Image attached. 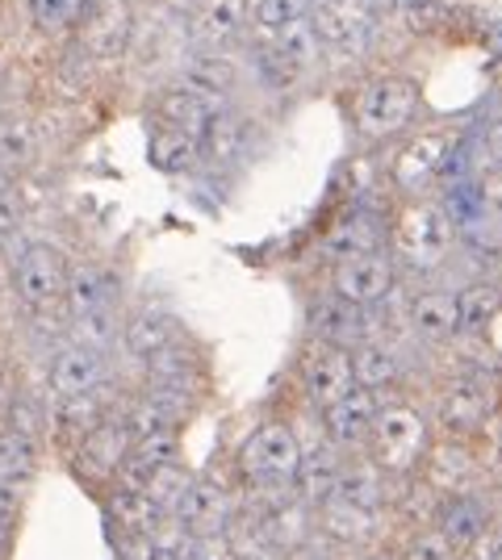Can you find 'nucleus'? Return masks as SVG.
<instances>
[{"mask_svg": "<svg viewBox=\"0 0 502 560\" xmlns=\"http://www.w3.org/2000/svg\"><path fill=\"white\" fill-rule=\"evenodd\" d=\"M68 259L50 243H25L9 268V289L13 302L25 310V318H47V314H68L63 310V289H68Z\"/></svg>", "mask_w": 502, "mask_h": 560, "instance_id": "nucleus-6", "label": "nucleus"}, {"mask_svg": "<svg viewBox=\"0 0 502 560\" xmlns=\"http://www.w3.org/2000/svg\"><path fill=\"white\" fill-rule=\"evenodd\" d=\"M481 477L478 456L465 440H440L431 447L428 465H423V486L435 498H453V493H469L474 481Z\"/></svg>", "mask_w": 502, "mask_h": 560, "instance_id": "nucleus-24", "label": "nucleus"}, {"mask_svg": "<svg viewBox=\"0 0 502 560\" xmlns=\"http://www.w3.org/2000/svg\"><path fill=\"white\" fill-rule=\"evenodd\" d=\"M180 339H185V327L167 305H139L121 318V351L139 364H147L151 355H160Z\"/></svg>", "mask_w": 502, "mask_h": 560, "instance_id": "nucleus-21", "label": "nucleus"}, {"mask_svg": "<svg viewBox=\"0 0 502 560\" xmlns=\"http://www.w3.org/2000/svg\"><path fill=\"white\" fill-rule=\"evenodd\" d=\"M502 410V381L490 369H460L453 373L431 401V422L444 431V440H469Z\"/></svg>", "mask_w": 502, "mask_h": 560, "instance_id": "nucleus-3", "label": "nucleus"}, {"mask_svg": "<svg viewBox=\"0 0 502 560\" xmlns=\"http://www.w3.org/2000/svg\"><path fill=\"white\" fill-rule=\"evenodd\" d=\"M189 481H192V468L185 465V460H176V465H164L160 472H151V481L143 486V493L151 498V506L160 511L164 523L176 514L180 498H185V490H189Z\"/></svg>", "mask_w": 502, "mask_h": 560, "instance_id": "nucleus-39", "label": "nucleus"}, {"mask_svg": "<svg viewBox=\"0 0 502 560\" xmlns=\"http://www.w3.org/2000/svg\"><path fill=\"white\" fill-rule=\"evenodd\" d=\"M264 43L277 50V55H281V59H285L289 68L297 71L302 80H311L314 71H318V63H323V55H327L323 38H318V25H314V18H302V22L285 25L281 34H268Z\"/></svg>", "mask_w": 502, "mask_h": 560, "instance_id": "nucleus-33", "label": "nucleus"}, {"mask_svg": "<svg viewBox=\"0 0 502 560\" xmlns=\"http://www.w3.org/2000/svg\"><path fill=\"white\" fill-rule=\"evenodd\" d=\"M135 4L130 0H93L84 4V18L75 25V47L93 63H114L126 50H135Z\"/></svg>", "mask_w": 502, "mask_h": 560, "instance_id": "nucleus-8", "label": "nucleus"}, {"mask_svg": "<svg viewBox=\"0 0 502 560\" xmlns=\"http://www.w3.org/2000/svg\"><path fill=\"white\" fill-rule=\"evenodd\" d=\"M474 185H478V197H481V210H486V218L502 226V172H486V176H478Z\"/></svg>", "mask_w": 502, "mask_h": 560, "instance_id": "nucleus-46", "label": "nucleus"}, {"mask_svg": "<svg viewBox=\"0 0 502 560\" xmlns=\"http://www.w3.org/2000/svg\"><path fill=\"white\" fill-rule=\"evenodd\" d=\"M339 472H343V452H335L331 444H318V452H306V456H302V468H297V477H293V498L318 514L323 506L335 502V493H339Z\"/></svg>", "mask_w": 502, "mask_h": 560, "instance_id": "nucleus-29", "label": "nucleus"}, {"mask_svg": "<svg viewBox=\"0 0 502 560\" xmlns=\"http://www.w3.org/2000/svg\"><path fill=\"white\" fill-rule=\"evenodd\" d=\"M407 327L419 343L444 348L453 343L460 327H456V293L448 289H423L407 302Z\"/></svg>", "mask_w": 502, "mask_h": 560, "instance_id": "nucleus-27", "label": "nucleus"}, {"mask_svg": "<svg viewBox=\"0 0 502 560\" xmlns=\"http://www.w3.org/2000/svg\"><path fill=\"white\" fill-rule=\"evenodd\" d=\"M373 252H389V218L369 206H352L323 238V256L331 264L373 256Z\"/></svg>", "mask_w": 502, "mask_h": 560, "instance_id": "nucleus-18", "label": "nucleus"}, {"mask_svg": "<svg viewBox=\"0 0 502 560\" xmlns=\"http://www.w3.org/2000/svg\"><path fill=\"white\" fill-rule=\"evenodd\" d=\"M130 447H135V435H130V427H126L118 410L114 419H105L93 435H84L72 447L75 472L89 477V481H101V486H114L121 465H126V456H130Z\"/></svg>", "mask_w": 502, "mask_h": 560, "instance_id": "nucleus-16", "label": "nucleus"}, {"mask_svg": "<svg viewBox=\"0 0 502 560\" xmlns=\"http://www.w3.org/2000/svg\"><path fill=\"white\" fill-rule=\"evenodd\" d=\"M25 493H30V486L25 481H13V477H0V518H17V511H22Z\"/></svg>", "mask_w": 502, "mask_h": 560, "instance_id": "nucleus-48", "label": "nucleus"}, {"mask_svg": "<svg viewBox=\"0 0 502 560\" xmlns=\"http://www.w3.org/2000/svg\"><path fill=\"white\" fill-rule=\"evenodd\" d=\"M222 105H210V101H201V96H192L189 89H180V84H172V89H160V93L151 96V121H160V126H172V130H185L189 139H206V130H210V121Z\"/></svg>", "mask_w": 502, "mask_h": 560, "instance_id": "nucleus-31", "label": "nucleus"}, {"mask_svg": "<svg viewBox=\"0 0 502 560\" xmlns=\"http://www.w3.org/2000/svg\"><path fill=\"white\" fill-rule=\"evenodd\" d=\"M9 401H13V394H9V385L0 381V419H4V410H9Z\"/></svg>", "mask_w": 502, "mask_h": 560, "instance_id": "nucleus-52", "label": "nucleus"}, {"mask_svg": "<svg viewBox=\"0 0 502 560\" xmlns=\"http://www.w3.org/2000/svg\"><path fill=\"white\" fill-rule=\"evenodd\" d=\"M481 151H486L490 172H502V121H494V126L481 135Z\"/></svg>", "mask_w": 502, "mask_h": 560, "instance_id": "nucleus-49", "label": "nucleus"}, {"mask_svg": "<svg viewBox=\"0 0 502 560\" xmlns=\"http://www.w3.org/2000/svg\"><path fill=\"white\" fill-rule=\"evenodd\" d=\"M499 472H502V444H499Z\"/></svg>", "mask_w": 502, "mask_h": 560, "instance_id": "nucleus-54", "label": "nucleus"}, {"mask_svg": "<svg viewBox=\"0 0 502 560\" xmlns=\"http://www.w3.org/2000/svg\"><path fill=\"white\" fill-rule=\"evenodd\" d=\"M419 84L410 75H373L352 96V130L360 142H389L419 117Z\"/></svg>", "mask_w": 502, "mask_h": 560, "instance_id": "nucleus-5", "label": "nucleus"}, {"mask_svg": "<svg viewBox=\"0 0 502 560\" xmlns=\"http://www.w3.org/2000/svg\"><path fill=\"white\" fill-rule=\"evenodd\" d=\"M394 486H398V481H389L364 452H357V456H343V472H339V493H335V502H343V506L364 511V514H385V506L394 502Z\"/></svg>", "mask_w": 502, "mask_h": 560, "instance_id": "nucleus-25", "label": "nucleus"}, {"mask_svg": "<svg viewBox=\"0 0 502 560\" xmlns=\"http://www.w3.org/2000/svg\"><path fill=\"white\" fill-rule=\"evenodd\" d=\"M121 302V277L101 264V259H80L68 268V289H63V310L68 318L96 314V310H118Z\"/></svg>", "mask_w": 502, "mask_h": 560, "instance_id": "nucleus-22", "label": "nucleus"}, {"mask_svg": "<svg viewBox=\"0 0 502 560\" xmlns=\"http://www.w3.org/2000/svg\"><path fill=\"white\" fill-rule=\"evenodd\" d=\"M167 523L176 532H185L192 544L197 539H222L231 536V527H235V498H231V490L218 477L192 472L189 490H185L180 506H176V514Z\"/></svg>", "mask_w": 502, "mask_h": 560, "instance_id": "nucleus-10", "label": "nucleus"}, {"mask_svg": "<svg viewBox=\"0 0 502 560\" xmlns=\"http://www.w3.org/2000/svg\"><path fill=\"white\" fill-rule=\"evenodd\" d=\"M382 518L385 514H364L343 502H331L318 511V536L335 539L343 548H373L382 539Z\"/></svg>", "mask_w": 502, "mask_h": 560, "instance_id": "nucleus-32", "label": "nucleus"}, {"mask_svg": "<svg viewBox=\"0 0 502 560\" xmlns=\"http://www.w3.org/2000/svg\"><path fill=\"white\" fill-rule=\"evenodd\" d=\"M105 518H109L118 544L155 539V532L164 527V518L151 506V498L143 490H126V486H109V493H105Z\"/></svg>", "mask_w": 502, "mask_h": 560, "instance_id": "nucleus-28", "label": "nucleus"}, {"mask_svg": "<svg viewBox=\"0 0 502 560\" xmlns=\"http://www.w3.org/2000/svg\"><path fill=\"white\" fill-rule=\"evenodd\" d=\"M456 147H460V135H456L453 126L419 130L415 139H407L398 147V155L389 164V185L398 188L407 201L428 197L431 188L448 176V167L456 160Z\"/></svg>", "mask_w": 502, "mask_h": 560, "instance_id": "nucleus-7", "label": "nucleus"}, {"mask_svg": "<svg viewBox=\"0 0 502 560\" xmlns=\"http://www.w3.org/2000/svg\"><path fill=\"white\" fill-rule=\"evenodd\" d=\"M398 560H460V552L435 527H415L410 539L402 544Z\"/></svg>", "mask_w": 502, "mask_h": 560, "instance_id": "nucleus-43", "label": "nucleus"}, {"mask_svg": "<svg viewBox=\"0 0 502 560\" xmlns=\"http://www.w3.org/2000/svg\"><path fill=\"white\" fill-rule=\"evenodd\" d=\"M431 447H435V431H431L428 415L410 401L382 397V410H377V422L369 431L364 456L382 468L389 481H415V477H423Z\"/></svg>", "mask_w": 502, "mask_h": 560, "instance_id": "nucleus-1", "label": "nucleus"}, {"mask_svg": "<svg viewBox=\"0 0 502 560\" xmlns=\"http://www.w3.org/2000/svg\"><path fill=\"white\" fill-rule=\"evenodd\" d=\"M4 280L9 277H4V264H0V293H4Z\"/></svg>", "mask_w": 502, "mask_h": 560, "instance_id": "nucleus-53", "label": "nucleus"}, {"mask_svg": "<svg viewBox=\"0 0 502 560\" xmlns=\"http://www.w3.org/2000/svg\"><path fill=\"white\" fill-rule=\"evenodd\" d=\"M481 560H502V523H494V532H490V539L478 548Z\"/></svg>", "mask_w": 502, "mask_h": 560, "instance_id": "nucleus-50", "label": "nucleus"}, {"mask_svg": "<svg viewBox=\"0 0 502 560\" xmlns=\"http://www.w3.org/2000/svg\"><path fill=\"white\" fill-rule=\"evenodd\" d=\"M143 385H160V389H180V394H197L206 389V355L192 348L189 339L172 343L160 355H151L143 364Z\"/></svg>", "mask_w": 502, "mask_h": 560, "instance_id": "nucleus-26", "label": "nucleus"}, {"mask_svg": "<svg viewBox=\"0 0 502 560\" xmlns=\"http://www.w3.org/2000/svg\"><path fill=\"white\" fill-rule=\"evenodd\" d=\"M314 25H318V38L331 55L343 59H360L373 50L377 38V18L369 9V0H314Z\"/></svg>", "mask_w": 502, "mask_h": 560, "instance_id": "nucleus-11", "label": "nucleus"}, {"mask_svg": "<svg viewBox=\"0 0 502 560\" xmlns=\"http://www.w3.org/2000/svg\"><path fill=\"white\" fill-rule=\"evenodd\" d=\"M377 410H382V397L369 394V389H352L348 397H339L323 415H314L323 444H331L335 452H343V456L364 452L369 431H373V422H377Z\"/></svg>", "mask_w": 502, "mask_h": 560, "instance_id": "nucleus-14", "label": "nucleus"}, {"mask_svg": "<svg viewBox=\"0 0 502 560\" xmlns=\"http://www.w3.org/2000/svg\"><path fill=\"white\" fill-rule=\"evenodd\" d=\"M114 389L109 385H101L93 394H80V397H59L55 406H50V427H55V435H59V444L75 447L84 435H93L96 427L105 419H114L121 406H114Z\"/></svg>", "mask_w": 502, "mask_h": 560, "instance_id": "nucleus-23", "label": "nucleus"}, {"mask_svg": "<svg viewBox=\"0 0 502 560\" xmlns=\"http://www.w3.org/2000/svg\"><path fill=\"white\" fill-rule=\"evenodd\" d=\"M247 142H252V121L240 114V109H231V105H222L210 121V130H206V139H201V160H210V164H235L247 155Z\"/></svg>", "mask_w": 502, "mask_h": 560, "instance_id": "nucleus-34", "label": "nucleus"}, {"mask_svg": "<svg viewBox=\"0 0 502 560\" xmlns=\"http://www.w3.org/2000/svg\"><path fill=\"white\" fill-rule=\"evenodd\" d=\"M30 18L43 34H63V30L80 25L84 0H30Z\"/></svg>", "mask_w": 502, "mask_h": 560, "instance_id": "nucleus-42", "label": "nucleus"}, {"mask_svg": "<svg viewBox=\"0 0 502 560\" xmlns=\"http://www.w3.org/2000/svg\"><path fill=\"white\" fill-rule=\"evenodd\" d=\"M306 447L297 440L289 419H264L243 435L240 452H235V472H240L243 490L264 493L268 502L293 490V477L302 468Z\"/></svg>", "mask_w": 502, "mask_h": 560, "instance_id": "nucleus-2", "label": "nucleus"}, {"mask_svg": "<svg viewBox=\"0 0 502 560\" xmlns=\"http://www.w3.org/2000/svg\"><path fill=\"white\" fill-rule=\"evenodd\" d=\"M402 18H407V25L415 30V34H431L435 25L448 18V9L435 4V0H410L407 9H402Z\"/></svg>", "mask_w": 502, "mask_h": 560, "instance_id": "nucleus-45", "label": "nucleus"}, {"mask_svg": "<svg viewBox=\"0 0 502 560\" xmlns=\"http://www.w3.org/2000/svg\"><path fill=\"white\" fill-rule=\"evenodd\" d=\"M314 13V0H252V30L256 38L281 34L285 25L302 22Z\"/></svg>", "mask_w": 502, "mask_h": 560, "instance_id": "nucleus-41", "label": "nucleus"}, {"mask_svg": "<svg viewBox=\"0 0 502 560\" xmlns=\"http://www.w3.org/2000/svg\"><path fill=\"white\" fill-rule=\"evenodd\" d=\"M43 468V440H30L17 431H0V477H13V481H34Z\"/></svg>", "mask_w": 502, "mask_h": 560, "instance_id": "nucleus-38", "label": "nucleus"}, {"mask_svg": "<svg viewBox=\"0 0 502 560\" xmlns=\"http://www.w3.org/2000/svg\"><path fill=\"white\" fill-rule=\"evenodd\" d=\"M456 226L448 222V213L440 201H407L398 218L389 222V256L398 259V268L410 272H431L440 268L444 259L453 256Z\"/></svg>", "mask_w": 502, "mask_h": 560, "instance_id": "nucleus-4", "label": "nucleus"}, {"mask_svg": "<svg viewBox=\"0 0 502 560\" xmlns=\"http://www.w3.org/2000/svg\"><path fill=\"white\" fill-rule=\"evenodd\" d=\"M243 71L226 50H189L180 59V89H189L192 96L210 101V105H231V96L240 93Z\"/></svg>", "mask_w": 502, "mask_h": 560, "instance_id": "nucleus-20", "label": "nucleus"}, {"mask_svg": "<svg viewBox=\"0 0 502 560\" xmlns=\"http://www.w3.org/2000/svg\"><path fill=\"white\" fill-rule=\"evenodd\" d=\"M147 160H151L155 172H164V176H180V172H189V167L201 160V142L189 139L185 130H172V126L151 121V135H147Z\"/></svg>", "mask_w": 502, "mask_h": 560, "instance_id": "nucleus-35", "label": "nucleus"}, {"mask_svg": "<svg viewBox=\"0 0 502 560\" xmlns=\"http://www.w3.org/2000/svg\"><path fill=\"white\" fill-rule=\"evenodd\" d=\"M502 310V289L494 280H474L456 289V327L460 335H486Z\"/></svg>", "mask_w": 502, "mask_h": 560, "instance_id": "nucleus-36", "label": "nucleus"}, {"mask_svg": "<svg viewBox=\"0 0 502 560\" xmlns=\"http://www.w3.org/2000/svg\"><path fill=\"white\" fill-rule=\"evenodd\" d=\"M34 155H38V130H34L25 117L0 121V167L13 176V172H22Z\"/></svg>", "mask_w": 502, "mask_h": 560, "instance_id": "nucleus-40", "label": "nucleus"}, {"mask_svg": "<svg viewBox=\"0 0 502 560\" xmlns=\"http://www.w3.org/2000/svg\"><path fill=\"white\" fill-rule=\"evenodd\" d=\"M189 560H243L235 539L222 536V539H197L189 548Z\"/></svg>", "mask_w": 502, "mask_h": 560, "instance_id": "nucleus-47", "label": "nucleus"}, {"mask_svg": "<svg viewBox=\"0 0 502 560\" xmlns=\"http://www.w3.org/2000/svg\"><path fill=\"white\" fill-rule=\"evenodd\" d=\"M398 289V259L389 252H373V256H357L331 264V293L343 302L360 305V310H377L394 298Z\"/></svg>", "mask_w": 502, "mask_h": 560, "instance_id": "nucleus-12", "label": "nucleus"}, {"mask_svg": "<svg viewBox=\"0 0 502 560\" xmlns=\"http://www.w3.org/2000/svg\"><path fill=\"white\" fill-rule=\"evenodd\" d=\"M22 226H25V201H22V192L9 185L0 192V252H9V247L17 243Z\"/></svg>", "mask_w": 502, "mask_h": 560, "instance_id": "nucleus-44", "label": "nucleus"}, {"mask_svg": "<svg viewBox=\"0 0 502 560\" xmlns=\"http://www.w3.org/2000/svg\"><path fill=\"white\" fill-rule=\"evenodd\" d=\"M407 376V360L402 351L394 348L389 339H369L352 351V381L357 389H369V394H394Z\"/></svg>", "mask_w": 502, "mask_h": 560, "instance_id": "nucleus-30", "label": "nucleus"}, {"mask_svg": "<svg viewBox=\"0 0 502 560\" xmlns=\"http://www.w3.org/2000/svg\"><path fill=\"white\" fill-rule=\"evenodd\" d=\"M306 330H311L314 343H331V348L357 351L369 339H382L373 330V310H360V305L335 298L331 289L323 298H314L306 310Z\"/></svg>", "mask_w": 502, "mask_h": 560, "instance_id": "nucleus-13", "label": "nucleus"}, {"mask_svg": "<svg viewBox=\"0 0 502 560\" xmlns=\"http://www.w3.org/2000/svg\"><path fill=\"white\" fill-rule=\"evenodd\" d=\"M68 343H80V348H93L109 355L121 343V310H96V314L68 318Z\"/></svg>", "mask_w": 502, "mask_h": 560, "instance_id": "nucleus-37", "label": "nucleus"}, {"mask_svg": "<svg viewBox=\"0 0 502 560\" xmlns=\"http://www.w3.org/2000/svg\"><path fill=\"white\" fill-rule=\"evenodd\" d=\"M252 25V0H189L185 34L192 50H226Z\"/></svg>", "mask_w": 502, "mask_h": 560, "instance_id": "nucleus-15", "label": "nucleus"}, {"mask_svg": "<svg viewBox=\"0 0 502 560\" xmlns=\"http://www.w3.org/2000/svg\"><path fill=\"white\" fill-rule=\"evenodd\" d=\"M297 394L311 406L314 415H323L327 406H335L339 397H348L357 389L352 381V351L331 348V343H306L302 355H297Z\"/></svg>", "mask_w": 502, "mask_h": 560, "instance_id": "nucleus-9", "label": "nucleus"}, {"mask_svg": "<svg viewBox=\"0 0 502 560\" xmlns=\"http://www.w3.org/2000/svg\"><path fill=\"white\" fill-rule=\"evenodd\" d=\"M13 523H17V518H0V560L9 557V544H13Z\"/></svg>", "mask_w": 502, "mask_h": 560, "instance_id": "nucleus-51", "label": "nucleus"}, {"mask_svg": "<svg viewBox=\"0 0 502 560\" xmlns=\"http://www.w3.org/2000/svg\"><path fill=\"white\" fill-rule=\"evenodd\" d=\"M101 385H109V355L80 343H63L47 360V394L59 397H80L93 394Z\"/></svg>", "mask_w": 502, "mask_h": 560, "instance_id": "nucleus-19", "label": "nucleus"}, {"mask_svg": "<svg viewBox=\"0 0 502 560\" xmlns=\"http://www.w3.org/2000/svg\"><path fill=\"white\" fill-rule=\"evenodd\" d=\"M431 527L465 557V552H478L481 544L490 539V532H494V511H490V502L474 490L453 493V498H440Z\"/></svg>", "mask_w": 502, "mask_h": 560, "instance_id": "nucleus-17", "label": "nucleus"}]
</instances>
